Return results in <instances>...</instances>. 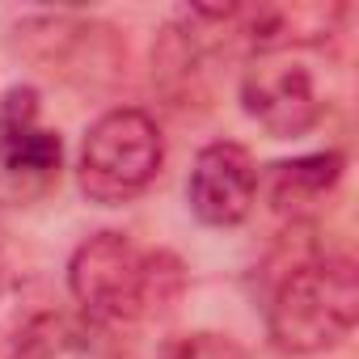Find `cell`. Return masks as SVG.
<instances>
[{"label":"cell","instance_id":"6da1fadb","mask_svg":"<svg viewBox=\"0 0 359 359\" xmlns=\"http://www.w3.org/2000/svg\"><path fill=\"white\" fill-rule=\"evenodd\" d=\"M68 292L89 321L110 330L173 309L187 292V262L173 250H152L118 229H102L72 250Z\"/></svg>","mask_w":359,"mask_h":359},{"label":"cell","instance_id":"7a4b0ae2","mask_svg":"<svg viewBox=\"0 0 359 359\" xmlns=\"http://www.w3.org/2000/svg\"><path fill=\"white\" fill-rule=\"evenodd\" d=\"M359 321V271L351 254L292 262L266 300V338L283 355H321Z\"/></svg>","mask_w":359,"mask_h":359},{"label":"cell","instance_id":"3957f363","mask_svg":"<svg viewBox=\"0 0 359 359\" xmlns=\"http://www.w3.org/2000/svg\"><path fill=\"white\" fill-rule=\"evenodd\" d=\"M165 165V135L140 106H114L97 114L76 152V187L89 203L123 208L140 199Z\"/></svg>","mask_w":359,"mask_h":359},{"label":"cell","instance_id":"277c9868","mask_svg":"<svg viewBox=\"0 0 359 359\" xmlns=\"http://www.w3.org/2000/svg\"><path fill=\"white\" fill-rule=\"evenodd\" d=\"M13 47L22 60L81 89H102L118 81L127 64L118 30L85 13H26L13 26Z\"/></svg>","mask_w":359,"mask_h":359},{"label":"cell","instance_id":"5b68a950","mask_svg":"<svg viewBox=\"0 0 359 359\" xmlns=\"http://www.w3.org/2000/svg\"><path fill=\"white\" fill-rule=\"evenodd\" d=\"M64 140L43 127L34 85H13L0 97V208H30L60 187Z\"/></svg>","mask_w":359,"mask_h":359},{"label":"cell","instance_id":"8992f818","mask_svg":"<svg viewBox=\"0 0 359 359\" xmlns=\"http://www.w3.org/2000/svg\"><path fill=\"white\" fill-rule=\"evenodd\" d=\"M237 93H241V110L275 140L309 135L325 118V93L317 85V72L296 51L254 55Z\"/></svg>","mask_w":359,"mask_h":359},{"label":"cell","instance_id":"52a82bcc","mask_svg":"<svg viewBox=\"0 0 359 359\" xmlns=\"http://www.w3.org/2000/svg\"><path fill=\"white\" fill-rule=\"evenodd\" d=\"M262 173L254 165V152L237 140H216L203 144L191 177H187V203L199 224L208 229H237L250 220L258 203Z\"/></svg>","mask_w":359,"mask_h":359},{"label":"cell","instance_id":"ba28073f","mask_svg":"<svg viewBox=\"0 0 359 359\" xmlns=\"http://www.w3.org/2000/svg\"><path fill=\"white\" fill-rule=\"evenodd\" d=\"M5 359H123V346L85 313L47 309L22 321Z\"/></svg>","mask_w":359,"mask_h":359},{"label":"cell","instance_id":"9c48e42d","mask_svg":"<svg viewBox=\"0 0 359 359\" xmlns=\"http://www.w3.org/2000/svg\"><path fill=\"white\" fill-rule=\"evenodd\" d=\"M346 173V152L325 148V152H304L292 161H275L266 173V199L279 216L304 220L317 203H325Z\"/></svg>","mask_w":359,"mask_h":359},{"label":"cell","instance_id":"30bf717a","mask_svg":"<svg viewBox=\"0 0 359 359\" xmlns=\"http://www.w3.org/2000/svg\"><path fill=\"white\" fill-rule=\"evenodd\" d=\"M161 359H250V351H245L233 334H220V330H191V334H182V338H173Z\"/></svg>","mask_w":359,"mask_h":359}]
</instances>
